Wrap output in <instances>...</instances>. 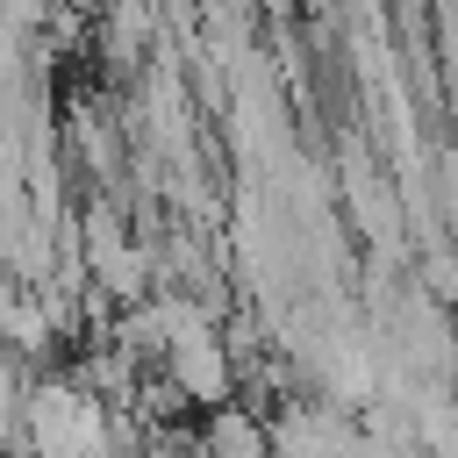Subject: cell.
I'll use <instances>...</instances> for the list:
<instances>
[{"label":"cell","mask_w":458,"mask_h":458,"mask_svg":"<svg viewBox=\"0 0 458 458\" xmlns=\"http://www.w3.org/2000/svg\"><path fill=\"white\" fill-rule=\"evenodd\" d=\"M0 344H7L21 365H36V358H50V344H64L36 286H14V293H7V308H0Z\"/></svg>","instance_id":"obj_3"},{"label":"cell","mask_w":458,"mask_h":458,"mask_svg":"<svg viewBox=\"0 0 458 458\" xmlns=\"http://www.w3.org/2000/svg\"><path fill=\"white\" fill-rule=\"evenodd\" d=\"M265 429H272V458H344L358 437V415L322 394H293L265 415Z\"/></svg>","instance_id":"obj_1"},{"label":"cell","mask_w":458,"mask_h":458,"mask_svg":"<svg viewBox=\"0 0 458 458\" xmlns=\"http://www.w3.org/2000/svg\"><path fill=\"white\" fill-rule=\"evenodd\" d=\"M157 372L186 394V408H208V415L236 408V358H229L222 336H193V344H179Z\"/></svg>","instance_id":"obj_2"},{"label":"cell","mask_w":458,"mask_h":458,"mask_svg":"<svg viewBox=\"0 0 458 458\" xmlns=\"http://www.w3.org/2000/svg\"><path fill=\"white\" fill-rule=\"evenodd\" d=\"M200 451L208 458H272V429H265V415L258 408H222V415H208V429H200Z\"/></svg>","instance_id":"obj_4"}]
</instances>
